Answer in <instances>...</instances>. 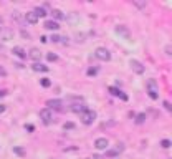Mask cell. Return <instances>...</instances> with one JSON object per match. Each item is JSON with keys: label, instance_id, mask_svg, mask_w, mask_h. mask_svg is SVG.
Wrapping results in <instances>:
<instances>
[{"label": "cell", "instance_id": "5", "mask_svg": "<svg viewBox=\"0 0 172 159\" xmlns=\"http://www.w3.org/2000/svg\"><path fill=\"white\" fill-rule=\"evenodd\" d=\"M40 119L43 121V124H51V121H53L51 111L48 110V108H43V110H40Z\"/></svg>", "mask_w": 172, "mask_h": 159}, {"label": "cell", "instance_id": "19", "mask_svg": "<svg viewBox=\"0 0 172 159\" xmlns=\"http://www.w3.org/2000/svg\"><path fill=\"white\" fill-rule=\"evenodd\" d=\"M33 12H35V15H36L38 18H42V17H47V10H45V7H36Z\"/></svg>", "mask_w": 172, "mask_h": 159}, {"label": "cell", "instance_id": "31", "mask_svg": "<svg viewBox=\"0 0 172 159\" xmlns=\"http://www.w3.org/2000/svg\"><path fill=\"white\" fill-rule=\"evenodd\" d=\"M25 129H27V131H30V133H33V131H35V126H33V124H27Z\"/></svg>", "mask_w": 172, "mask_h": 159}, {"label": "cell", "instance_id": "14", "mask_svg": "<svg viewBox=\"0 0 172 159\" xmlns=\"http://www.w3.org/2000/svg\"><path fill=\"white\" fill-rule=\"evenodd\" d=\"M12 53H13L15 57H18V58H22V60H25L28 55H27V52L22 46H13V50H12Z\"/></svg>", "mask_w": 172, "mask_h": 159}, {"label": "cell", "instance_id": "7", "mask_svg": "<svg viewBox=\"0 0 172 159\" xmlns=\"http://www.w3.org/2000/svg\"><path fill=\"white\" fill-rule=\"evenodd\" d=\"M63 105H64V103L61 101V99H48V101H47V108H48V110L61 111V110H63Z\"/></svg>", "mask_w": 172, "mask_h": 159}, {"label": "cell", "instance_id": "3", "mask_svg": "<svg viewBox=\"0 0 172 159\" xmlns=\"http://www.w3.org/2000/svg\"><path fill=\"white\" fill-rule=\"evenodd\" d=\"M94 57L101 61H109L111 60V53H109L108 48H104V46H98V48L94 50Z\"/></svg>", "mask_w": 172, "mask_h": 159}, {"label": "cell", "instance_id": "20", "mask_svg": "<svg viewBox=\"0 0 172 159\" xmlns=\"http://www.w3.org/2000/svg\"><path fill=\"white\" fill-rule=\"evenodd\" d=\"M108 91H109V93H111V95L113 96H121V90H119V88H116V86H109V88H108Z\"/></svg>", "mask_w": 172, "mask_h": 159}, {"label": "cell", "instance_id": "6", "mask_svg": "<svg viewBox=\"0 0 172 159\" xmlns=\"http://www.w3.org/2000/svg\"><path fill=\"white\" fill-rule=\"evenodd\" d=\"M13 38V30L7 28V27H0V40L2 42H10Z\"/></svg>", "mask_w": 172, "mask_h": 159}, {"label": "cell", "instance_id": "4", "mask_svg": "<svg viewBox=\"0 0 172 159\" xmlns=\"http://www.w3.org/2000/svg\"><path fill=\"white\" fill-rule=\"evenodd\" d=\"M86 110H90V108H88V105H86V103H83V101H76V103H73V105L70 106V111L78 113V114L85 113Z\"/></svg>", "mask_w": 172, "mask_h": 159}, {"label": "cell", "instance_id": "30", "mask_svg": "<svg viewBox=\"0 0 172 159\" xmlns=\"http://www.w3.org/2000/svg\"><path fill=\"white\" fill-rule=\"evenodd\" d=\"M172 46L171 45H167V46H165V55H167V57H171V55H172Z\"/></svg>", "mask_w": 172, "mask_h": 159}, {"label": "cell", "instance_id": "28", "mask_svg": "<svg viewBox=\"0 0 172 159\" xmlns=\"http://www.w3.org/2000/svg\"><path fill=\"white\" fill-rule=\"evenodd\" d=\"M162 105H164V108H165L167 111H172V106H171V103H169V101H164Z\"/></svg>", "mask_w": 172, "mask_h": 159}, {"label": "cell", "instance_id": "29", "mask_svg": "<svg viewBox=\"0 0 172 159\" xmlns=\"http://www.w3.org/2000/svg\"><path fill=\"white\" fill-rule=\"evenodd\" d=\"M134 4H136L139 8H144V7H146V2H137V0H134Z\"/></svg>", "mask_w": 172, "mask_h": 159}, {"label": "cell", "instance_id": "23", "mask_svg": "<svg viewBox=\"0 0 172 159\" xmlns=\"http://www.w3.org/2000/svg\"><path fill=\"white\" fill-rule=\"evenodd\" d=\"M12 18H13L15 22H20L22 18H23V15H22L20 12H17V10H15V12H12Z\"/></svg>", "mask_w": 172, "mask_h": 159}, {"label": "cell", "instance_id": "39", "mask_svg": "<svg viewBox=\"0 0 172 159\" xmlns=\"http://www.w3.org/2000/svg\"><path fill=\"white\" fill-rule=\"evenodd\" d=\"M93 159H103V158H101V156H98V154H96V156H93Z\"/></svg>", "mask_w": 172, "mask_h": 159}, {"label": "cell", "instance_id": "27", "mask_svg": "<svg viewBox=\"0 0 172 159\" xmlns=\"http://www.w3.org/2000/svg\"><path fill=\"white\" fill-rule=\"evenodd\" d=\"M47 60H48V61H56L58 57L55 55V53H48V55H47Z\"/></svg>", "mask_w": 172, "mask_h": 159}, {"label": "cell", "instance_id": "15", "mask_svg": "<svg viewBox=\"0 0 172 159\" xmlns=\"http://www.w3.org/2000/svg\"><path fill=\"white\" fill-rule=\"evenodd\" d=\"M45 28L51 30V32H56V30L60 28V23L55 22V20H47V22H45Z\"/></svg>", "mask_w": 172, "mask_h": 159}, {"label": "cell", "instance_id": "9", "mask_svg": "<svg viewBox=\"0 0 172 159\" xmlns=\"http://www.w3.org/2000/svg\"><path fill=\"white\" fill-rule=\"evenodd\" d=\"M124 151V144L122 143H118L116 144V149H109V151H106V156L108 158H116V156L119 154V152Z\"/></svg>", "mask_w": 172, "mask_h": 159}, {"label": "cell", "instance_id": "22", "mask_svg": "<svg viewBox=\"0 0 172 159\" xmlns=\"http://www.w3.org/2000/svg\"><path fill=\"white\" fill-rule=\"evenodd\" d=\"M13 152L18 154V156H25V149L20 148V146H13Z\"/></svg>", "mask_w": 172, "mask_h": 159}, {"label": "cell", "instance_id": "18", "mask_svg": "<svg viewBox=\"0 0 172 159\" xmlns=\"http://www.w3.org/2000/svg\"><path fill=\"white\" fill-rule=\"evenodd\" d=\"M136 124H144L146 123V119H147V116H146V113H139V114H136Z\"/></svg>", "mask_w": 172, "mask_h": 159}, {"label": "cell", "instance_id": "2", "mask_svg": "<svg viewBox=\"0 0 172 159\" xmlns=\"http://www.w3.org/2000/svg\"><path fill=\"white\" fill-rule=\"evenodd\" d=\"M79 119H81L83 124L90 126V124H93L94 119H96V113H94V111H91V110H86L85 113L79 114Z\"/></svg>", "mask_w": 172, "mask_h": 159}, {"label": "cell", "instance_id": "35", "mask_svg": "<svg viewBox=\"0 0 172 159\" xmlns=\"http://www.w3.org/2000/svg\"><path fill=\"white\" fill-rule=\"evenodd\" d=\"M0 76H7V71H5L2 66H0Z\"/></svg>", "mask_w": 172, "mask_h": 159}, {"label": "cell", "instance_id": "32", "mask_svg": "<svg viewBox=\"0 0 172 159\" xmlns=\"http://www.w3.org/2000/svg\"><path fill=\"white\" fill-rule=\"evenodd\" d=\"M51 42H53V43H58V42H60V37H58V35H51Z\"/></svg>", "mask_w": 172, "mask_h": 159}, {"label": "cell", "instance_id": "8", "mask_svg": "<svg viewBox=\"0 0 172 159\" xmlns=\"http://www.w3.org/2000/svg\"><path fill=\"white\" fill-rule=\"evenodd\" d=\"M131 68H133V71H136L137 75H142L144 71H146V66H144L141 61H137V60H131Z\"/></svg>", "mask_w": 172, "mask_h": 159}, {"label": "cell", "instance_id": "21", "mask_svg": "<svg viewBox=\"0 0 172 159\" xmlns=\"http://www.w3.org/2000/svg\"><path fill=\"white\" fill-rule=\"evenodd\" d=\"M40 85H42L43 88H50V86H51V80H50V78H42V80H40Z\"/></svg>", "mask_w": 172, "mask_h": 159}, {"label": "cell", "instance_id": "34", "mask_svg": "<svg viewBox=\"0 0 172 159\" xmlns=\"http://www.w3.org/2000/svg\"><path fill=\"white\" fill-rule=\"evenodd\" d=\"M22 37H23V38H30V33H27L25 30H22Z\"/></svg>", "mask_w": 172, "mask_h": 159}, {"label": "cell", "instance_id": "13", "mask_svg": "<svg viewBox=\"0 0 172 159\" xmlns=\"http://www.w3.org/2000/svg\"><path fill=\"white\" fill-rule=\"evenodd\" d=\"M23 20H25L27 23H32V25H35L36 22H38V17L35 15V12H27V13L23 15Z\"/></svg>", "mask_w": 172, "mask_h": 159}, {"label": "cell", "instance_id": "33", "mask_svg": "<svg viewBox=\"0 0 172 159\" xmlns=\"http://www.w3.org/2000/svg\"><path fill=\"white\" fill-rule=\"evenodd\" d=\"M119 98H121L122 101H128V99H129V96H128V95H124V93H121V96H119Z\"/></svg>", "mask_w": 172, "mask_h": 159}, {"label": "cell", "instance_id": "10", "mask_svg": "<svg viewBox=\"0 0 172 159\" xmlns=\"http://www.w3.org/2000/svg\"><path fill=\"white\" fill-rule=\"evenodd\" d=\"M108 146H109V141H108L106 138H98L96 141H94V148L99 149V151H103V149H108Z\"/></svg>", "mask_w": 172, "mask_h": 159}, {"label": "cell", "instance_id": "24", "mask_svg": "<svg viewBox=\"0 0 172 159\" xmlns=\"http://www.w3.org/2000/svg\"><path fill=\"white\" fill-rule=\"evenodd\" d=\"M86 75H88V76H94V75H98V68H88Z\"/></svg>", "mask_w": 172, "mask_h": 159}, {"label": "cell", "instance_id": "37", "mask_svg": "<svg viewBox=\"0 0 172 159\" xmlns=\"http://www.w3.org/2000/svg\"><path fill=\"white\" fill-rule=\"evenodd\" d=\"M4 111H5V105H0V114L4 113Z\"/></svg>", "mask_w": 172, "mask_h": 159}, {"label": "cell", "instance_id": "38", "mask_svg": "<svg viewBox=\"0 0 172 159\" xmlns=\"http://www.w3.org/2000/svg\"><path fill=\"white\" fill-rule=\"evenodd\" d=\"M40 40H42V43H47V42H48V38H47V37H42Z\"/></svg>", "mask_w": 172, "mask_h": 159}, {"label": "cell", "instance_id": "36", "mask_svg": "<svg viewBox=\"0 0 172 159\" xmlns=\"http://www.w3.org/2000/svg\"><path fill=\"white\" fill-rule=\"evenodd\" d=\"M7 95V91H5V90H0V98H2V96H5Z\"/></svg>", "mask_w": 172, "mask_h": 159}, {"label": "cell", "instance_id": "16", "mask_svg": "<svg viewBox=\"0 0 172 159\" xmlns=\"http://www.w3.org/2000/svg\"><path fill=\"white\" fill-rule=\"evenodd\" d=\"M50 13L53 15L55 22H56V20H63V18H64V13H63V12L60 10V8H53V10H51Z\"/></svg>", "mask_w": 172, "mask_h": 159}, {"label": "cell", "instance_id": "12", "mask_svg": "<svg viewBox=\"0 0 172 159\" xmlns=\"http://www.w3.org/2000/svg\"><path fill=\"white\" fill-rule=\"evenodd\" d=\"M27 55H28V57L32 58L33 61H35V63H38V61L42 60V52H40L38 48H32L28 53H27Z\"/></svg>", "mask_w": 172, "mask_h": 159}, {"label": "cell", "instance_id": "26", "mask_svg": "<svg viewBox=\"0 0 172 159\" xmlns=\"http://www.w3.org/2000/svg\"><path fill=\"white\" fill-rule=\"evenodd\" d=\"M75 128V123H71V121H68V123H64L63 124V129L66 131V129H73Z\"/></svg>", "mask_w": 172, "mask_h": 159}, {"label": "cell", "instance_id": "17", "mask_svg": "<svg viewBox=\"0 0 172 159\" xmlns=\"http://www.w3.org/2000/svg\"><path fill=\"white\" fill-rule=\"evenodd\" d=\"M32 70H33V71H48L50 68L45 66V65H42V63H33Z\"/></svg>", "mask_w": 172, "mask_h": 159}, {"label": "cell", "instance_id": "11", "mask_svg": "<svg viewBox=\"0 0 172 159\" xmlns=\"http://www.w3.org/2000/svg\"><path fill=\"white\" fill-rule=\"evenodd\" d=\"M114 30H116V33H118V35L124 37V40H129V38H131V33H129V30L126 28L124 25H118Z\"/></svg>", "mask_w": 172, "mask_h": 159}, {"label": "cell", "instance_id": "1", "mask_svg": "<svg viewBox=\"0 0 172 159\" xmlns=\"http://www.w3.org/2000/svg\"><path fill=\"white\" fill-rule=\"evenodd\" d=\"M146 88H147V95H149L150 99H157L159 98V86H157V81H156L154 78L147 80Z\"/></svg>", "mask_w": 172, "mask_h": 159}, {"label": "cell", "instance_id": "25", "mask_svg": "<svg viewBox=\"0 0 172 159\" xmlns=\"http://www.w3.org/2000/svg\"><path fill=\"white\" fill-rule=\"evenodd\" d=\"M161 146H162L164 149H169V148H171V141H169V139H162V141H161Z\"/></svg>", "mask_w": 172, "mask_h": 159}]
</instances>
